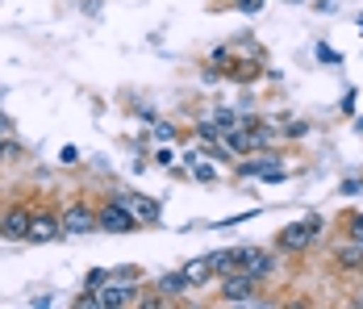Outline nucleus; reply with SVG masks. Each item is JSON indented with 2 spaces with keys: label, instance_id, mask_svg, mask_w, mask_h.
<instances>
[{
  "label": "nucleus",
  "instance_id": "nucleus-2",
  "mask_svg": "<svg viewBox=\"0 0 363 309\" xmlns=\"http://www.w3.org/2000/svg\"><path fill=\"white\" fill-rule=\"evenodd\" d=\"M221 301L225 305H259V280L251 272L221 276Z\"/></svg>",
  "mask_w": 363,
  "mask_h": 309
},
{
  "label": "nucleus",
  "instance_id": "nucleus-15",
  "mask_svg": "<svg viewBox=\"0 0 363 309\" xmlns=\"http://www.w3.org/2000/svg\"><path fill=\"white\" fill-rule=\"evenodd\" d=\"M105 284H109V272H101V268H92V272L84 276V288H88V293H101Z\"/></svg>",
  "mask_w": 363,
  "mask_h": 309
},
{
  "label": "nucleus",
  "instance_id": "nucleus-3",
  "mask_svg": "<svg viewBox=\"0 0 363 309\" xmlns=\"http://www.w3.org/2000/svg\"><path fill=\"white\" fill-rule=\"evenodd\" d=\"M30 226H34V209L26 205V201H17V205H9L0 213V239L30 242Z\"/></svg>",
  "mask_w": 363,
  "mask_h": 309
},
{
  "label": "nucleus",
  "instance_id": "nucleus-10",
  "mask_svg": "<svg viewBox=\"0 0 363 309\" xmlns=\"http://www.w3.org/2000/svg\"><path fill=\"white\" fill-rule=\"evenodd\" d=\"M242 272H251L255 280H267L276 272V255L272 251H255V246H242Z\"/></svg>",
  "mask_w": 363,
  "mask_h": 309
},
{
  "label": "nucleus",
  "instance_id": "nucleus-23",
  "mask_svg": "<svg viewBox=\"0 0 363 309\" xmlns=\"http://www.w3.org/2000/svg\"><path fill=\"white\" fill-rule=\"evenodd\" d=\"M305 130H309L305 121H292V126H289V138H301V134H305Z\"/></svg>",
  "mask_w": 363,
  "mask_h": 309
},
{
  "label": "nucleus",
  "instance_id": "nucleus-6",
  "mask_svg": "<svg viewBox=\"0 0 363 309\" xmlns=\"http://www.w3.org/2000/svg\"><path fill=\"white\" fill-rule=\"evenodd\" d=\"M96 222H101V230H109V234H130V230H143V226H138V217H134L125 205H117L113 197L96 209Z\"/></svg>",
  "mask_w": 363,
  "mask_h": 309
},
{
  "label": "nucleus",
  "instance_id": "nucleus-13",
  "mask_svg": "<svg viewBox=\"0 0 363 309\" xmlns=\"http://www.w3.org/2000/svg\"><path fill=\"white\" fill-rule=\"evenodd\" d=\"M180 272L188 276V284H196V288H201V284H205V280L213 276V264H209V259H184Z\"/></svg>",
  "mask_w": 363,
  "mask_h": 309
},
{
  "label": "nucleus",
  "instance_id": "nucleus-26",
  "mask_svg": "<svg viewBox=\"0 0 363 309\" xmlns=\"http://www.w3.org/2000/svg\"><path fill=\"white\" fill-rule=\"evenodd\" d=\"M355 26H359V34H363V17H359V21H355Z\"/></svg>",
  "mask_w": 363,
  "mask_h": 309
},
{
  "label": "nucleus",
  "instance_id": "nucleus-19",
  "mask_svg": "<svg viewBox=\"0 0 363 309\" xmlns=\"http://www.w3.org/2000/svg\"><path fill=\"white\" fill-rule=\"evenodd\" d=\"M347 234H351V242L363 246V217H351V222H347Z\"/></svg>",
  "mask_w": 363,
  "mask_h": 309
},
{
  "label": "nucleus",
  "instance_id": "nucleus-9",
  "mask_svg": "<svg viewBox=\"0 0 363 309\" xmlns=\"http://www.w3.org/2000/svg\"><path fill=\"white\" fill-rule=\"evenodd\" d=\"M55 239H63V222H59V213L38 209L34 226H30V242H55Z\"/></svg>",
  "mask_w": 363,
  "mask_h": 309
},
{
  "label": "nucleus",
  "instance_id": "nucleus-18",
  "mask_svg": "<svg viewBox=\"0 0 363 309\" xmlns=\"http://www.w3.org/2000/svg\"><path fill=\"white\" fill-rule=\"evenodd\" d=\"M150 134L159 138V142H172V138H176V126H167V121H155V130H150Z\"/></svg>",
  "mask_w": 363,
  "mask_h": 309
},
{
  "label": "nucleus",
  "instance_id": "nucleus-16",
  "mask_svg": "<svg viewBox=\"0 0 363 309\" xmlns=\"http://www.w3.org/2000/svg\"><path fill=\"white\" fill-rule=\"evenodd\" d=\"M230 4H234L238 13H247V17H255V13H263V4H267V0H230Z\"/></svg>",
  "mask_w": 363,
  "mask_h": 309
},
{
  "label": "nucleus",
  "instance_id": "nucleus-7",
  "mask_svg": "<svg viewBox=\"0 0 363 309\" xmlns=\"http://www.w3.org/2000/svg\"><path fill=\"white\" fill-rule=\"evenodd\" d=\"M96 297H101V309H130V305H143V288H138L134 280H130V284H125V280H113V284H105Z\"/></svg>",
  "mask_w": 363,
  "mask_h": 309
},
{
  "label": "nucleus",
  "instance_id": "nucleus-5",
  "mask_svg": "<svg viewBox=\"0 0 363 309\" xmlns=\"http://www.w3.org/2000/svg\"><path fill=\"white\" fill-rule=\"evenodd\" d=\"M59 222H63V234H92V230H101L96 209L88 205V201H72V205H63Z\"/></svg>",
  "mask_w": 363,
  "mask_h": 309
},
{
  "label": "nucleus",
  "instance_id": "nucleus-22",
  "mask_svg": "<svg viewBox=\"0 0 363 309\" xmlns=\"http://www.w3.org/2000/svg\"><path fill=\"white\" fill-rule=\"evenodd\" d=\"M155 163H163V168H172V163H176V155H172V151H159V155H155Z\"/></svg>",
  "mask_w": 363,
  "mask_h": 309
},
{
  "label": "nucleus",
  "instance_id": "nucleus-20",
  "mask_svg": "<svg viewBox=\"0 0 363 309\" xmlns=\"http://www.w3.org/2000/svg\"><path fill=\"white\" fill-rule=\"evenodd\" d=\"M59 163H63V168H75V163H79V151H75V146H63V151H59Z\"/></svg>",
  "mask_w": 363,
  "mask_h": 309
},
{
  "label": "nucleus",
  "instance_id": "nucleus-1",
  "mask_svg": "<svg viewBox=\"0 0 363 309\" xmlns=\"http://www.w3.org/2000/svg\"><path fill=\"white\" fill-rule=\"evenodd\" d=\"M322 234V217H305V222H292V226H284L280 234H276V251L280 255H301L309 242Z\"/></svg>",
  "mask_w": 363,
  "mask_h": 309
},
{
  "label": "nucleus",
  "instance_id": "nucleus-21",
  "mask_svg": "<svg viewBox=\"0 0 363 309\" xmlns=\"http://www.w3.org/2000/svg\"><path fill=\"white\" fill-rule=\"evenodd\" d=\"M363 193V180H342V197H359Z\"/></svg>",
  "mask_w": 363,
  "mask_h": 309
},
{
  "label": "nucleus",
  "instance_id": "nucleus-12",
  "mask_svg": "<svg viewBox=\"0 0 363 309\" xmlns=\"http://www.w3.org/2000/svg\"><path fill=\"white\" fill-rule=\"evenodd\" d=\"M155 288H159L163 297H180V293H188L192 284H188V276L184 272H163L159 280H155Z\"/></svg>",
  "mask_w": 363,
  "mask_h": 309
},
{
  "label": "nucleus",
  "instance_id": "nucleus-27",
  "mask_svg": "<svg viewBox=\"0 0 363 309\" xmlns=\"http://www.w3.org/2000/svg\"><path fill=\"white\" fill-rule=\"evenodd\" d=\"M0 97H4V92H0Z\"/></svg>",
  "mask_w": 363,
  "mask_h": 309
},
{
  "label": "nucleus",
  "instance_id": "nucleus-25",
  "mask_svg": "<svg viewBox=\"0 0 363 309\" xmlns=\"http://www.w3.org/2000/svg\"><path fill=\"white\" fill-rule=\"evenodd\" d=\"M9 159V138H0V163Z\"/></svg>",
  "mask_w": 363,
  "mask_h": 309
},
{
  "label": "nucleus",
  "instance_id": "nucleus-8",
  "mask_svg": "<svg viewBox=\"0 0 363 309\" xmlns=\"http://www.w3.org/2000/svg\"><path fill=\"white\" fill-rule=\"evenodd\" d=\"M113 201L130 209V213L138 217V226H155V222L163 217L159 201H155V197H146V193H113Z\"/></svg>",
  "mask_w": 363,
  "mask_h": 309
},
{
  "label": "nucleus",
  "instance_id": "nucleus-14",
  "mask_svg": "<svg viewBox=\"0 0 363 309\" xmlns=\"http://www.w3.org/2000/svg\"><path fill=\"white\" fill-rule=\"evenodd\" d=\"M338 268H359V272H363V246H359V242H351V246H342V251H338Z\"/></svg>",
  "mask_w": 363,
  "mask_h": 309
},
{
  "label": "nucleus",
  "instance_id": "nucleus-11",
  "mask_svg": "<svg viewBox=\"0 0 363 309\" xmlns=\"http://www.w3.org/2000/svg\"><path fill=\"white\" fill-rule=\"evenodd\" d=\"M213 264V276H230V272H242V246H225L218 255H209Z\"/></svg>",
  "mask_w": 363,
  "mask_h": 309
},
{
  "label": "nucleus",
  "instance_id": "nucleus-17",
  "mask_svg": "<svg viewBox=\"0 0 363 309\" xmlns=\"http://www.w3.org/2000/svg\"><path fill=\"white\" fill-rule=\"evenodd\" d=\"M318 59H322V63H330V67H338V63H342V55H338L334 46H326V42L318 46Z\"/></svg>",
  "mask_w": 363,
  "mask_h": 309
},
{
  "label": "nucleus",
  "instance_id": "nucleus-4",
  "mask_svg": "<svg viewBox=\"0 0 363 309\" xmlns=\"http://www.w3.org/2000/svg\"><path fill=\"white\" fill-rule=\"evenodd\" d=\"M280 151H255L251 159H242L238 163V175H255V180H267V184H276V180H284V168H280Z\"/></svg>",
  "mask_w": 363,
  "mask_h": 309
},
{
  "label": "nucleus",
  "instance_id": "nucleus-24",
  "mask_svg": "<svg viewBox=\"0 0 363 309\" xmlns=\"http://www.w3.org/2000/svg\"><path fill=\"white\" fill-rule=\"evenodd\" d=\"M9 134H13V121H9V117L0 113V138H9Z\"/></svg>",
  "mask_w": 363,
  "mask_h": 309
}]
</instances>
